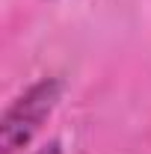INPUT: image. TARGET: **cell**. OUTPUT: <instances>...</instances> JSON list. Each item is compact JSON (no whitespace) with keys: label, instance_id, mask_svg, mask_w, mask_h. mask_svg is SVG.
<instances>
[{"label":"cell","instance_id":"2","mask_svg":"<svg viewBox=\"0 0 151 154\" xmlns=\"http://www.w3.org/2000/svg\"><path fill=\"white\" fill-rule=\"evenodd\" d=\"M36 154H62V148H59V142H51V145H45V148H39Z\"/></svg>","mask_w":151,"mask_h":154},{"label":"cell","instance_id":"1","mask_svg":"<svg viewBox=\"0 0 151 154\" xmlns=\"http://www.w3.org/2000/svg\"><path fill=\"white\" fill-rule=\"evenodd\" d=\"M59 95H62V83L57 77H45V80L33 83L6 110L3 122H0V145H3V154H15L24 145H30V139L45 125V119L54 113Z\"/></svg>","mask_w":151,"mask_h":154}]
</instances>
